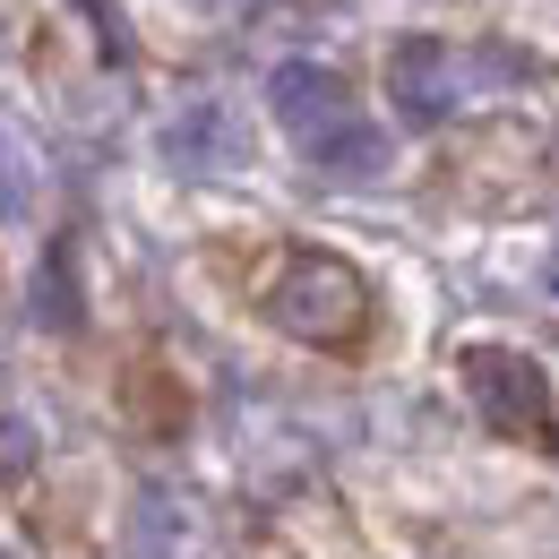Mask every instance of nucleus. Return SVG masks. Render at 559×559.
Wrapping results in <instances>:
<instances>
[{
	"label": "nucleus",
	"mask_w": 559,
	"mask_h": 559,
	"mask_svg": "<svg viewBox=\"0 0 559 559\" xmlns=\"http://www.w3.org/2000/svg\"><path fill=\"white\" fill-rule=\"evenodd\" d=\"M551 293H559V259H551Z\"/></svg>",
	"instance_id": "12"
},
{
	"label": "nucleus",
	"mask_w": 559,
	"mask_h": 559,
	"mask_svg": "<svg viewBox=\"0 0 559 559\" xmlns=\"http://www.w3.org/2000/svg\"><path fill=\"white\" fill-rule=\"evenodd\" d=\"M465 95H474V61H465L456 44H439V35H405V44L388 52V104H396L414 130L448 121Z\"/></svg>",
	"instance_id": "3"
},
{
	"label": "nucleus",
	"mask_w": 559,
	"mask_h": 559,
	"mask_svg": "<svg viewBox=\"0 0 559 559\" xmlns=\"http://www.w3.org/2000/svg\"><path fill=\"white\" fill-rule=\"evenodd\" d=\"M173 534H181V508L164 490L139 499V525H130V559H173Z\"/></svg>",
	"instance_id": "8"
},
{
	"label": "nucleus",
	"mask_w": 559,
	"mask_h": 559,
	"mask_svg": "<svg viewBox=\"0 0 559 559\" xmlns=\"http://www.w3.org/2000/svg\"><path fill=\"white\" fill-rule=\"evenodd\" d=\"M35 319H44V328H61V336L86 319V310H78V250H70V241H52V250H44V267H35Z\"/></svg>",
	"instance_id": "7"
},
{
	"label": "nucleus",
	"mask_w": 559,
	"mask_h": 559,
	"mask_svg": "<svg viewBox=\"0 0 559 559\" xmlns=\"http://www.w3.org/2000/svg\"><path fill=\"white\" fill-rule=\"evenodd\" d=\"M310 164H319L328 181H379V173H388V139H379L370 121H345L336 139L310 146Z\"/></svg>",
	"instance_id": "6"
},
{
	"label": "nucleus",
	"mask_w": 559,
	"mask_h": 559,
	"mask_svg": "<svg viewBox=\"0 0 559 559\" xmlns=\"http://www.w3.org/2000/svg\"><path fill=\"white\" fill-rule=\"evenodd\" d=\"M267 319H276L284 336H301V345H353L361 328H370V284L353 259L336 250H301L276 284H267Z\"/></svg>",
	"instance_id": "1"
},
{
	"label": "nucleus",
	"mask_w": 559,
	"mask_h": 559,
	"mask_svg": "<svg viewBox=\"0 0 559 559\" xmlns=\"http://www.w3.org/2000/svg\"><path fill=\"white\" fill-rule=\"evenodd\" d=\"M26 207H35V173H26V146H17L9 130H0V215L17 224Z\"/></svg>",
	"instance_id": "9"
},
{
	"label": "nucleus",
	"mask_w": 559,
	"mask_h": 559,
	"mask_svg": "<svg viewBox=\"0 0 559 559\" xmlns=\"http://www.w3.org/2000/svg\"><path fill=\"white\" fill-rule=\"evenodd\" d=\"M465 388L499 439H534V448H559V414H551V370L516 345H465Z\"/></svg>",
	"instance_id": "2"
},
{
	"label": "nucleus",
	"mask_w": 559,
	"mask_h": 559,
	"mask_svg": "<svg viewBox=\"0 0 559 559\" xmlns=\"http://www.w3.org/2000/svg\"><path fill=\"white\" fill-rule=\"evenodd\" d=\"M190 17H241V9H259V0H181Z\"/></svg>",
	"instance_id": "11"
},
{
	"label": "nucleus",
	"mask_w": 559,
	"mask_h": 559,
	"mask_svg": "<svg viewBox=\"0 0 559 559\" xmlns=\"http://www.w3.org/2000/svg\"><path fill=\"white\" fill-rule=\"evenodd\" d=\"M26 448H35V430H26V421H0V483L26 474Z\"/></svg>",
	"instance_id": "10"
},
{
	"label": "nucleus",
	"mask_w": 559,
	"mask_h": 559,
	"mask_svg": "<svg viewBox=\"0 0 559 559\" xmlns=\"http://www.w3.org/2000/svg\"><path fill=\"white\" fill-rule=\"evenodd\" d=\"M164 155H173L181 173H233V164H250V130H241L224 104H190V112L164 130Z\"/></svg>",
	"instance_id": "5"
},
{
	"label": "nucleus",
	"mask_w": 559,
	"mask_h": 559,
	"mask_svg": "<svg viewBox=\"0 0 559 559\" xmlns=\"http://www.w3.org/2000/svg\"><path fill=\"white\" fill-rule=\"evenodd\" d=\"M267 112H276L301 146H319V139H336L353 121V86H345V70H328V61H276Z\"/></svg>",
	"instance_id": "4"
}]
</instances>
